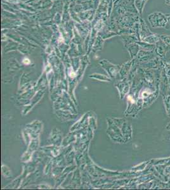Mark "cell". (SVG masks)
<instances>
[{"label": "cell", "mask_w": 170, "mask_h": 190, "mask_svg": "<svg viewBox=\"0 0 170 190\" xmlns=\"http://www.w3.org/2000/svg\"><path fill=\"white\" fill-rule=\"evenodd\" d=\"M23 63L25 65H28L30 63V60L28 59V58H25L23 60Z\"/></svg>", "instance_id": "obj_1"}]
</instances>
